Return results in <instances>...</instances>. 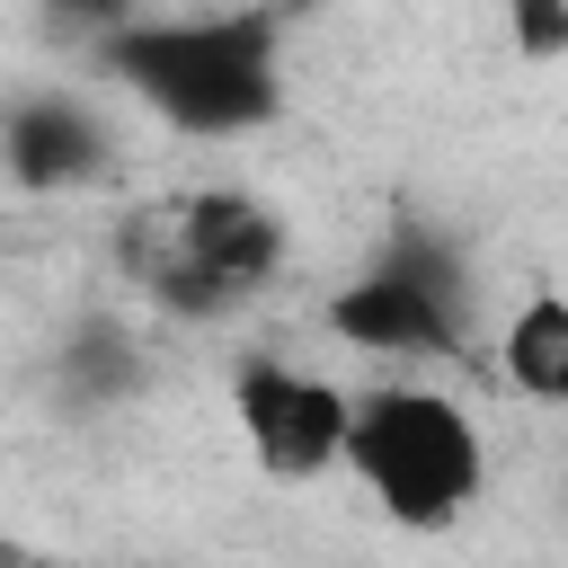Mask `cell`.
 I'll use <instances>...</instances> for the list:
<instances>
[{
	"mask_svg": "<svg viewBox=\"0 0 568 568\" xmlns=\"http://www.w3.org/2000/svg\"><path fill=\"white\" fill-rule=\"evenodd\" d=\"M106 89H124L151 124L186 142H231L284 115V9L240 0V9H178L106 36L89 53Z\"/></svg>",
	"mask_w": 568,
	"mask_h": 568,
	"instance_id": "cell-1",
	"label": "cell"
},
{
	"mask_svg": "<svg viewBox=\"0 0 568 568\" xmlns=\"http://www.w3.org/2000/svg\"><path fill=\"white\" fill-rule=\"evenodd\" d=\"M231 426H240V444L266 479H320V470L346 462L355 399L328 373H302V364L257 346V355L231 364Z\"/></svg>",
	"mask_w": 568,
	"mask_h": 568,
	"instance_id": "cell-5",
	"label": "cell"
},
{
	"mask_svg": "<svg viewBox=\"0 0 568 568\" xmlns=\"http://www.w3.org/2000/svg\"><path fill=\"white\" fill-rule=\"evenodd\" d=\"M506 9V36L524 62H559L568 53V0H497Z\"/></svg>",
	"mask_w": 568,
	"mask_h": 568,
	"instance_id": "cell-10",
	"label": "cell"
},
{
	"mask_svg": "<svg viewBox=\"0 0 568 568\" xmlns=\"http://www.w3.org/2000/svg\"><path fill=\"white\" fill-rule=\"evenodd\" d=\"M328 337L355 355H462L470 346V257L435 222H390L355 284L328 293Z\"/></svg>",
	"mask_w": 568,
	"mask_h": 568,
	"instance_id": "cell-4",
	"label": "cell"
},
{
	"mask_svg": "<svg viewBox=\"0 0 568 568\" xmlns=\"http://www.w3.org/2000/svg\"><path fill=\"white\" fill-rule=\"evenodd\" d=\"M346 470L373 488V506L399 532H444L470 515L479 479H488V444L479 417L435 390V382H382L355 399V435H346Z\"/></svg>",
	"mask_w": 568,
	"mask_h": 568,
	"instance_id": "cell-2",
	"label": "cell"
},
{
	"mask_svg": "<svg viewBox=\"0 0 568 568\" xmlns=\"http://www.w3.org/2000/svg\"><path fill=\"white\" fill-rule=\"evenodd\" d=\"M497 373H506L524 399L568 408V293H559V284H532V293L506 311V328H497Z\"/></svg>",
	"mask_w": 568,
	"mask_h": 568,
	"instance_id": "cell-7",
	"label": "cell"
},
{
	"mask_svg": "<svg viewBox=\"0 0 568 568\" xmlns=\"http://www.w3.org/2000/svg\"><path fill=\"white\" fill-rule=\"evenodd\" d=\"M0 151H9L18 195H80L115 169V124L80 89H27V98H9Z\"/></svg>",
	"mask_w": 568,
	"mask_h": 568,
	"instance_id": "cell-6",
	"label": "cell"
},
{
	"mask_svg": "<svg viewBox=\"0 0 568 568\" xmlns=\"http://www.w3.org/2000/svg\"><path fill=\"white\" fill-rule=\"evenodd\" d=\"M53 373H62V399L71 408H115V399H133L151 382V355H142V337L115 311H89V320H71Z\"/></svg>",
	"mask_w": 568,
	"mask_h": 568,
	"instance_id": "cell-8",
	"label": "cell"
},
{
	"mask_svg": "<svg viewBox=\"0 0 568 568\" xmlns=\"http://www.w3.org/2000/svg\"><path fill=\"white\" fill-rule=\"evenodd\" d=\"M36 9H44V27H62V36H80L89 53H98L106 36H124V27H142V18H151L142 0H36Z\"/></svg>",
	"mask_w": 568,
	"mask_h": 568,
	"instance_id": "cell-9",
	"label": "cell"
},
{
	"mask_svg": "<svg viewBox=\"0 0 568 568\" xmlns=\"http://www.w3.org/2000/svg\"><path fill=\"white\" fill-rule=\"evenodd\" d=\"M27 568H53V559H27Z\"/></svg>",
	"mask_w": 568,
	"mask_h": 568,
	"instance_id": "cell-11",
	"label": "cell"
},
{
	"mask_svg": "<svg viewBox=\"0 0 568 568\" xmlns=\"http://www.w3.org/2000/svg\"><path fill=\"white\" fill-rule=\"evenodd\" d=\"M124 257L142 275V302L169 320H222L284 266V222L248 186H195L169 231H124Z\"/></svg>",
	"mask_w": 568,
	"mask_h": 568,
	"instance_id": "cell-3",
	"label": "cell"
}]
</instances>
